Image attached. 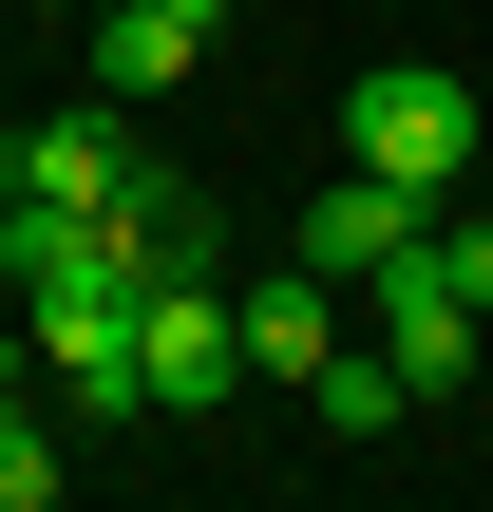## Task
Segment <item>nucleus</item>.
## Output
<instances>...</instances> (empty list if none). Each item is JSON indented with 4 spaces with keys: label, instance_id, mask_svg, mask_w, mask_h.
<instances>
[{
    "label": "nucleus",
    "instance_id": "obj_3",
    "mask_svg": "<svg viewBox=\"0 0 493 512\" xmlns=\"http://www.w3.org/2000/svg\"><path fill=\"white\" fill-rule=\"evenodd\" d=\"M133 380H152V418H209V399L247 380V342H228V285H209V266H171V285L133 304Z\"/></svg>",
    "mask_w": 493,
    "mask_h": 512
},
{
    "label": "nucleus",
    "instance_id": "obj_12",
    "mask_svg": "<svg viewBox=\"0 0 493 512\" xmlns=\"http://www.w3.org/2000/svg\"><path fill=\"white\" fill-rule=\"evenodd\" d=\"M0 399H38V342H19V323H0Z\"/></svg>",
    "mask_w": 493,
    "mask_h": 512
},
{
    "label": "nucleus",
    "instance_id": "obj_4",
    "mask_svg": "<svg viewBox=\"0 0 493 512\" xmlns=\"http://www.w3.org/2000/svg\"><path fill=\"white\" fill-rule=\"evenodd\" d=\"M361 342L399 361V399H456V380H475V361H493V323H475V304H456V285H437V266H418V247H399V266L361 285Z\"/></svg>",
    "mask_w": 493,
    "mask_h": 512
},
{
    "label": "nucleus",
    "instance_id": "obj_2",
    "mask_svg": "<svg viewBox=\"0 0 493 512\" xmlns=\"http://www.w3.org/2000/svg\"><path fill=\"white\" fill-rule=\"evenodd\" d=\"M152 152H133V114L114 95H57V114H19L0 133V209H114Z\"/></svg>",
    "mask_w": 493,
    "mask_h": 512
},
{
    "label": "nucleus",
    "instance_id": "obj_9",
    "mask_svg": "<svg viewBox=\"0 0 493 512\" xmlns=\"http://www.w3.org/2000/svg\"><path fill=\"white\" fill-rule=\"evenodd\" d=\"M304 418H323V437H399L418 399H399V361H380V342H323V361H304Z\"/></svg>",
    "mask_w": 493,
    "mask_h": 512
},
{
    "label": "nucleus",
    "instance_id": "obj_6",
    "mask_svg": "<svg viewBox=\"0 0 493 512\" xmlns=\"http://www.w3.org/2000/svg\"><path fill=\"white\" fill-rule=\"evenodd\" d=\"M19 342H38V380H57V418H152V380H133V304H19Z\"/></svg>",
    "mask_w": 493,
    "mask_h": 512
},
{
    "label": "nucleus",
    "instance_id": "obj_5",
    "mask_svg": "<svg viewBox=\"0 0 493 512\" xmlns=\"http://www.w3.org/2000/svg\"><path fill=\"white\" fill-rule=\"evenodd\" d=\"M418 228H437V190H380V171H342L323 209H285V266H304V285H380Z\"/></svg>",
    "mask_w": 493,
    "mask_h": 512
},
{
    "label": "nucleus",
    "instance_id": "obj_1",
    "mask_svg": "<svg viewBox=\"0 0 493 512\" xmlns=\"http://www.w3.org/2000/svg\"><path fill=\"white\" fill-rule=\"evenodd\" d=\"M342 171H380V190H456V171H475V76H437V57H361V95H342Z\"/></svg>",
    "mask_w": 493,
    "mask_h": 512
},
{
    "label": "nucleus",
    "instance_id": "obj_7",
    "mask_svg": "<svg viewBox=\"0 0 493 512\" xmlns=\"http://www.w3.org/2000/svg\"><path fill=\"white\" fill-rule=\"evenodd\" d=\"M209 38H228V0H114V19H95V95L133 114V95L209 76Z\"/></svg>",
    "mask_w": 493,
    "mask_h": 512
},
{
    "label": "nucleus",
    "instance_id": "obj_11",
    "mask_svg": "<svg viewBox=\"0 0 493 512\" xmlns=\"http://www.w3.org/2000/svg\"><path fill=\"white\" fill-rule=\"evenodd\" d=\"M38 494H57V437H38V418L0 399V512H38Z\"/></svg>",
    "mask_w": 493,
    "mask_h": 512
},
{
    "label": "nucleus",
    "instance_id": "obj_10",
    "mask_svg": "<svg viewBox=\"0 0 493 512\" xmlns=\"http://www.w3.org/2000/svg\"><path fill=\"white\" fill-rule=\"evenodd\" d=\"M418 266H437V285H456V304L493 323V209H456V190H437V228H418Z\"/></svg>",
    "mask_w": 493,
    "mask_h": 512
},
{
    "label": "nucleus",
    "instance_id": "obj_8",
    "mask_svg": "<svg viewBox=\"0 0 493 512\" xmlns=\"http://www.w3.org/2000/svg\"><path fill=\"white\" fill-rule=\"evenodd\" d=\"M228 342H247V361H285V380H304V361H323V342H342V285H304V266H266V285H228Z\"/></svg>",
    "mask_w": 493,
    "mask_h": 512
}]
</instances>
